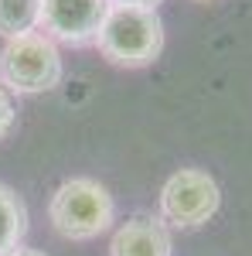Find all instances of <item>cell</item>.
I'll return each instance as SVG.
<instances>
[{
  "mask_svg": "<svg viewBox=\"0 0 252 256\" xmlns=\"http://www.w3.org/2000/svg\"><path fill=\"white\" fill-rule=\"evenodd\" d=\"M48 222L61 239L68 242H89L113 229L116 222V202L109 188L96 178H65L51 192L48 202Z\"/></svg>",
  "mask_w": 252,
  "mask_h": 256,
  "instance_id": "obj_1",
  "label": "cell"
},
{
  "mask_svg": "<svg viewBox=\"0 0 252 256\" xmlns=\"http://www.w3.org/2000/svg\"><path fill=\"white\" fill-rule=\"evenodd\" d=\"M99 55L119 68H147L164 52V20L157 10L113 4L96 38Z\"/></svg>",
  "mask_w": 252,
  "mask_h": 256,
  "instance_id": "obj_2",
  "label": "cell"
},
{
  "mask_svg": "<svg viewBox=\"0 0 252 256\" xmlns=\"http://www.w3.org/2000/svg\"><path fill=\"white\" fill-rule=\"evenodd\" d=\"M65 76L61 48L48 34L31 31L3 41L0 48V86L10 96H38L51 92Z\"/></svg>",
  "mask_w": 252,
  "mask_h": 256,
  "instance_id": "obj_3",
  "label": "cell"
},
{
  "mask_svg": "<svg viewBox=\"0 0 252 256\" xmlns=\"http://www.w3.org/2000/svg\"><path fill=\"white\" fill-rule=\"evenodd\" d=\"M222 205V188L201 168H181L160 188V218L174 229H198L215 218Z\"/></svg>",
  "mask_w": 252,
  "mask_h": 256,
  "instance_id": "obj_4",
  "label": "cell"
},
{
  "mask_svg": "<svg viewBox=\"0 0 252 256\" xmlns=\"http://www.w3.org/2000/svg\"><path fill=\"white\" fill-rule=\"evenodd\" d=\"M113 10V0H41V34L55 44L85 48L96 44L102 24Z\"/></svg>",
  "mask_w": 252,
  "mask_h": 256,
  "instance_id": "obj_5",
  "label": "cell"
},
{
  "mask_svg": "<svg viewBox=\"0 0 252 256\" xmlns=\"http://www.w3.org/2000/svg\"><path fill=\"white\" fill-rule=\"evenodd\" d=\"M109 256H174L167 222L154 212H136L119 222L109 239Z\"/></svg>",
  "mask_w": 252,
  "mask_h": 256,
  "instance_id": "obj_6",
  "label": "cell"
},
{
  "mask_svg": "<svg viewBox=\"0 0 252 256\" xmlns=\"http://www.w3.org/2000/svg\"><path fill=\"white\" fill-rule=\"evenodd\" d=\"M27 236V205L24 198L0 181V256H10L17 246H24Z\"/></svg>",
  "mask_w": 252,
  "mask_h": 256,
  "instance_id": "obj_7",
  "label": "cell"
},
{
  "mask_svg": "<svg viewBox=\"0 0 252 256\" xmlns=\"http://www.w3.org/2000/svg\"><path fill=\"white\" fill-rule=\"evenodd\" d=\"M41 28V0H0V38L10 41Z\"/></svg>",
  "mask_w": 252,
  "mask_h": 256,
  "instance_id": "obj_8",
  "label": "cell"
},
{
  "mask_svg": "<svg viewBox=\"0 0 252 256\" xmlns=\"http://www.w3.org/2000/svg\"><path fill=\"white\" fill-rule=\"evenodd\" d=\"M17 126V106H14V96L0 86V140L10 137Z\"/></svg>",
  "mask_w": 252,
  "mask_h": 256,
  "instance_id": "obj_9",
  "label": "cell"
},
{
  "mask_svg": "<svg viewBox=\"0 0 252 256\" xmlns=\"http://www.w3.org/2000/svg\"><path fill=\"white\" fill-rule=\"evenodd\" d=\"M113 4H130V7H147V10H157L164 0H113Z\"/></svg>",
  "mask_w": 252,
  "mask_h": 256,
  "instance_id": "obj_10",
  "label": "cell"
},
{
  "mask_svg": "<svg viewBox=\"0 0 252 256\" xmlns=\"http://www.w3.org/2000/svg\"><path fill=\"white\" fill-rule=\"evenodd\" d=\"M10 256H48V253H41V250H34V246H17Z\"/></svg>",
  "mask_w": 252,
  "mask_h": 256,
  "instance_id": "obj_11",
  "label": "cell"
},
{
  "mask_svg": "<svg viewBox=\"0 0 252 256\" xmlns=\"http://www.w3.org/2000/svg\"><path fill=\"white\" fill-rule=\"evenodd\" d=\"M194 4H215V0H194Z\"/></svg>",
  "mask_w": 252,
  "mask_h": 256,
  "instance_id": "obj_12",
  "label": "cell"
}]
</instances>
